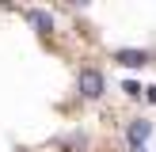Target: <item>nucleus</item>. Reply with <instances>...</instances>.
Instances as JSON below:
<instances>
[{
  "label": "nucleus",
  "instance_id": "f257e3e1",
  "mask_svg": "<svg viewBox=\"0 0 156 152\" xmlns=\"http://www.w3.org/2000/svg\"><path fill=\"white\" fill-rule=\"evenodd\" d=\"M76 88H80L84 99H99V95H103V72H99V68H80Z\"/></svg>",
  "mask_w": 156,
  "mask_h": 152
},
{
  "label": "nucleus",
  "instance_id": "f03ea898",
  "mask_svg": "<svg viewBox=\"0 0 156 152\" xmlns=\"http://www.w3.org/2000/svg\"><path fill=\"white\" fill-rule=\"evenodd\" d=\"M152 133V126L145 118H133L129 122V129H126V137H129V148H137V144H145V137Z\"/></svg>",
  "mask_w": 156,
  "mask_h": 152
},
{
  "label": "nucleus",
  "instance_id": "7ed1b4c3",
  "mask_svg": "<svg viewBox=\"0 0 156 152\" xmlns=\"http://www.w3.org/2000/svg\"><path fill=\"white\" fill-rule=\"evenodd\" d=\"M27 19H30V27H38V34H50V30H53V15L42 12V8H30Z\"/></svg>",
  "mask_w": 156,
  "mask_h": 152
},
{
  "label": "nucleus",
  "instance_id": "20e7f679",
  "mask_svg": "<svg viewBox=\"0 0 156 152\" xmlns=\"http://www.w3.org/2000/svg\"><path fill=\"white\" fill-rule=\"evenodd\" d=\"M114 57H118L122 65H129V68H141L145 61H149V53H145V50H118Z\"/></svg>",
  "mask_w": 156,
  "mask_h": 152
},
{
  "label": "nucleus",
  "instance_id": "39448f33",
  "mask_svg": "<svg viewBox=\"0 0 156 152\" xmlns=\"http://www.w3.org/2000/svg\"><path fill=\"white\" fill-rule=\"evenodd\" d=\"M149 99H152V103H156V88H149Z\"/></svg>",
  "mask_w": 156,
  "mask_h": 152
},
{
  "label": "nucleus",
  "instance_id": "423d86ee",
  "mask_svg": "<svg viewBox=\"0 0 156 152\" xmlns=\"http://www.w3.org/2000/svg\"><path fill=\"white\" fill-rule=\"evenodd\" d=\"M129 152H145V144H137V148H129Z\"/></svg>",
  "mask_w": 156,
  "mask_h": 152
}]
</instances>
